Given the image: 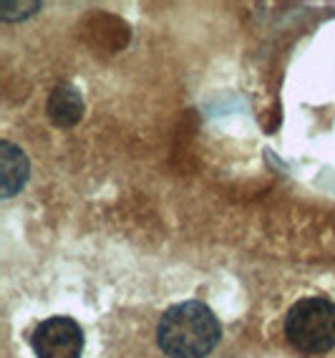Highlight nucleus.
Wrapping results in <instances>:
<instances>
[{
	"label": "nucleus",
	"mask_w": 335,
	"mask_h": 358,
	"mask_svg": "<svg viewBox=\"0 0 335 358\" xmlns=\"http://www.w3.org/2000/svg\"><path fill=\"white\" fill-rule=\"evenodd\" d=\"M48 116L56 127H73L84 116V101L73 86H56L48 99Z\"/></svg>",
	"instance_id": "39448f33"
},
{
	"label": "nucleus",
	"mask_w": 335,
	"mask_h": 358,
	"mask_svg": "<svg viewBox=\"0 0 335 358\" xmlns=\"http://www.w3.org/2000/svg\"><path fill=\"white\" fill-rule=\"evenodd\" d=\"M33 351L38 358H81L84 331L76 320L64 315L48 318L33 333Z\"/></svg>",
	"instance_id": "7ed1b4c3"
},
{
	"label": "nucleus",
	"mask_w": 335,
	"mask_h": 358,
	"mask_svg": "<svg viewBox=\"0 0 335 358\" xmlns=\"http://www.w3.org/2000/svg\"><path fill=\"white\" fill-rule=\"evenodd\" d=\"M0 179H3V197H13L23 189L28 179V159L26 154L10 141L0 144Z\"/></svg>",
	"instance_id": "20e7f679"
},
{
	"label": "nucleus",
	"mask_w": 335,
	"mask_h": 358,
	"mask_svg": "<svg viewBox=\"0 0 335 358\" xmlns=\"http://www.w3.org/2000/svg\"><path fill=\"white\" fill-rule=\"evenodd\" d=\"M219 320L207 306L197 301L179 303L161 315L156 341L172 358H202L217 345Z\"/></svg>",
	"instance_id": "f257e3e1"
},
{
	"label": "nucleus",
	"mask_w": 335,
	"mask_h": 358,
	"mask_svg": "<svg viewBox=\"0 0 335 358\" xmlns=\"http://www.w3.org/2000/svg\"><path fill=\"white\" fill-rule=\"evenodd\" d=\"M285 333L297 351H330L335 345V303L325 301V298L297 301L285 320Z\"/></svg>",
	"instance_id": "f03ea898"
}]
</instances>
